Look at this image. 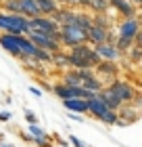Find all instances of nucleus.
I'll return each instance as SVG.
<instances>
[{"instance_id": "11", "label": "nucleus", "mask_w": 142, "mask_h": 147, "mask_svg": "<svg viewBox=\"0 0 142 147\" xmlns=\"http://www.w3.org/2000/svg\"><path fill=\"white\" fill-rule=\"evenodd\" d=\"M107 38H109V30H100L96 25H90V28L86 30V42L90 46L103 44V42H107Z\"/></svg>"}, {"instance_id": "15", "label": "nucleus", "mask_w": 142, "mask_h": 147, "mask_svg": "<svg viewBox=\"0 0 142 147\" xmlns=\"http://www.w3.org/2000/svg\"><path fill=\"white\" fill-rule=\"evenodd\" d=\"M73 23H75L79 30L86 32V30L92 25V13L86 11V9H77V11H75V17H73Z\"/></svg>"}, {"instance_id": "24", "label": "nucleus", "mask_w": 142, "mask_h": 147, "mask_svg": "<svg viewBox=\"0 0 142 147\" xmlns=\"http://www.w3.org/2000/svg\"><path fill=\"white\" fill-rule=\"evenodd\" d=\"M90 13H109V0H88Z\"/></svg>"}, {"instance_id": "35", "label": "nucleus", "mask_w": 142, "mask_h": 147, "mask_svg": "<svg viewBox=\"0 0 142 147\" xmlns=\"http://www.w3.org/2000/svg\"><path fill=\"white\" fill-rule=\"evenodd\" d=\"M0 147H15V145H13V143H6L4 139H0Z\"/></svg>"}, {"instance_id": "31", "label": "nucleus", "mask_w": 142, "mask_h": 147, "mask_svg": "<svg viewBox=\"0 0 142 147\" xmlns=\"http://www.w3.org/2000/svg\"><path fill=\"white\" fill-rule=\"evenodd\" d=\"M29 92H31V95H33V97H38V99H42V90H40V88H36V86H29Z\"/></svg>"}, {"instance_id": "4", "label": "nucleus", "mask_w": 142, "mask_h": 147, "mask_svg": "<svg viewBox=\"0 0 142 147\" xmlns=\"http://www.w3.org/2000/svg\"><path fill=\"white\" fill-rule=\"evenodd\" d=\"M40 34V36H48L52 40H59V23H55L50 17H33L27 21V34Z\"/></svg>"}, {"instance_id": "28", "label": "nucleus", "mask_w": 142, "mask_h": 147, "mask_svg": "<svg viewBox=\"0 0 142 147\" xmlns=\"http://www.w3.org/2000/svg\"><path fill=\"white\" fill-rule=\"evenodd\" d=\"M23 118H25V122H27V124H38V116L31 109H23Z\"/></svg>"}, {"instance_id": "22", "label": "nucleus", "mask_w": 142, "mask_h": 147, "mask_svg": "<svg viewBox=\"0 0 142 147\" xmlns=\"http://www.w3.org/2000/svg\"><path fill=\"white\" fill-rule=\"evenodd\" d=\"M113 46L117 49V53H119V55L123 57L125 53H127V51H130L132 46H134V40H132V38H121V36H117V38H115V42H113Z\"/></svg>"}, {"instance_id": "34", "label": "nucleus", "mask_w": 142, "mask_h": 147, "mask_svg": "<svg viewBox=\"0 0 142 147\" xmlns=\"http://www.w3.org/2000/svg\"><path fill=\"white\" fill-rule=\"evenodd\" d=\"M77 2H79V9H86L88 11V0H77Z\"/></svg>"}, {"instance_id": "3", "label": "nucleus", "mask_w": 142, "mask_h": 147, "mask_svg": "<svg viewBox=\"0 0 142 147\" xmlns=\"http://www.w3.org/2000/svg\"><path fill=\"white\" fill-rule=\"evenodd\" d=\"M86 42V32L79 30L75 23H65V25H59V44L61 49L67 51L75 44H82Z\"/></svg>"}, {"instance_id": "26", "label": "nucleus", "mask_w": 142, "mask_h": 147, "mask_svg": "<svg viewBox=\"0 0 142 147\" xmlns=\"http://www.w3.org/2000/svg\"><path fill=\"white\" fill-rule=\"evenodd\" d=\"M31 143H36L38 147H52V139H50V135H46V137H31Z\"/></svg>"}, {"instance_id": "30", "label": "nucleus", "mask_w": 142, "mask_h": 147, "mask_svg": "<svg viewBox=\"0 0 142 147\" xmlns=\"http://www.w3.org/2000/svg\"><path fill=\"white\" fill-rule=\"evenodd\" d=\"M11 120H13V113L11 111H6V109L0 111V122H11Z\"/></svg>"}, {"instance_id": "13", "label": "nucleus", "mask_w": 142, "mask_h": 147, "mask_svg": "<svg viewBox=\"0 0 142 147\" xmlns=\"http://www.w3.org/2000/svg\"><path fill=\"white\" fill-rule=\"evenodd\" d=\"M109 111H111V109L107 107V105H105L103 101H100V99H98L96 95H94L92 99H88V113H90L92 118H96V120H103V118H105Z\"/></svg>"}, {"instance_id": "5", "label": "nucleus", "mask_w": 142, "mask_h": 147, "mask_svg": "<svg viewBox=\"0 0 142 147\" xmlns=\"http://www.w3.org/2000/svg\"><path fill=\"white\" fill-rule=\"evenodd\" d=\"M27 17L23 15H9L0 11V34H27Z\"/></svg>"}, {"instance_id": "1", "label": "nucleus", "mask_w": 142, "mask_h": 147, "mask_svg": "<svg viewBox=\"0 0 142 147\" xmlns=\"http://www.w3.org/2000/svg\"><path fill=\"white\" fill-rule=\"evenodd\" d=\"M65 53L69 57V67H73V69H94V65L100 63V57L88 42L75 44L71 49H67Z\"/></svg>"}, {"instance_id": "25", "label": "nucleus", "mask_w": 142, "mask_h": 147, "mask_svg": "<svg viewBox=\"0 0 142 147\" xmlns=\"http://www.w3.org/2000/svg\"><path fill=\"white\" fill-rule=\"evenodd\" d=\"M27 135H31V137H46L48 132H46L42 126H38V124H27Z\"/></svg>"}, {"instance_id": "10", "label": "nucleus", "mask_w": 142, "mask_h": 147, "mask_svg": "<svg viewBox=\"0 0 142 147\" xmlns=\"http://www.w3.org/2000/svg\"><path fill=\"white\" fill-rule=\"evenodd\" d=\"M92 49L96 51V55L100 57V61H119V59H121V55L117 53V49H115L113 44H107V42H103V44L92 46Z\"/></svg>"}, {"instance_id": "17", "label": "nucleus", "mask_w": 142, "mask_h": 147, "mask_svg": "<svg viewBox=\"0 0 142 147\" xmlns=\"http://www.w3.org/2000/svg\"><path fill=\"white\" fill-rule=\"evenodd\" d=\"M61 82H63L65 86H82V78H79L77 69H73V67H67V69H63Z\"/></svg>"}, {"instance_id": "16", "label": "nucleus", "mask_w": 142, "mask_h": 147, "mask_svg": "<svg viewBox=\"0 0 142 147\" xmlns=\"http://www.w3.org/2000/svg\"><path fill=\"white\" fill-rule=\"evenodd\" d=\"M92 25L100 30H113V17L109 13H92Z\"/></svg>"}, {"instance_id": "8", "label": "nucleus", "mask_w": 142, "mask_h": 147, "mask_svg": "<svg viewBox=\"0 0 142 147\" xmlns=\"http://www.w3.org/2000/svg\"><path fill=\"white\" fill-rule=\"evenodd\" d=\"M109 9H113L115 13H117L119 19L138 17V9L130 2V0H109Z\"/></svg>"}, {"instance_id": "12", "label": "nucleus", "mask_w": 142, "mask_h": 147, "mask_svg": "<svg viewBox=\"0 0 142 147\" xmlns=\"http://www.w3.org/2000/svg\"><path fill=\"white\" fill-rule=\"evenodd\" d=\"M75 11L77 9H71V6H59V9L50 15V19L59 25H65V23H73V17H75Z\"/></svg>"}, {"instance_id": "19", "label": "nucleus", "mask_w": 142, "mask_h": 147, "mask_svg": "<svg viewBox=\"0 0 142 147\" xmlns=\"http://www.w3.org/2000/svg\"><path fill=\"white\" fill-rule=\"evenodd\" d=\"M36 6H38V13L42 17H50L52 13L59 9V4L55 0H36Z\"/></svg>"}, {"instance_id": "2", "label": "nucleus", "mask_w": 142, "mask_h": 147, "mask_svg": "<svg viewBox=\"0 0 142 147\" xmlns=\"http://www.w3.org/2000/svg\"><path fill=\"white\" fill-rule=\"evenodd\" d=\"M109 86L115 90V95L119 97V101L123 105H134V107H140V90L138 86H134L132 82H127V80H113V82H109Z\"/></svg>"}, {"instance_id": "38", "label": "nucleus", "mask_w": 142, "mask_h": 147, "mask_svg": "<svg viewBox=\"0 0 142 147\" xmlns=\"http://www.w3.org/2000/svg\"><path fill=\"white\" fill-rule=\"evenodd\" d=\"M0 139H4V135H2V132H0Z\"/></svg>"}, {"instance_id": "27", "label": "nucleus", "mask_w": 142, "mask_h": 147, "mask_svg": "<svg viewBox=\"0 0 142 147\" xmlns=\"http://www.w3.org/2000/svg\"><path fill=\"white\" fill-rule=\"evenodd\" d=\"M100 122L107 124V126H115V122H117V111H113V109H111V111L107 113L103 120H100Z\"/></svg>"}, {"instance_id": "20", "label": "nucleus", "mask_w": 142, "mask_h": 147, "mask_svg": "<svg viewBox=\"0 0 142 147\" xmlns=\"http://www.w3.org/2000/svg\"><path fill=\"white\" fill-rule=\"evenodd\" d=\"M123 59L130 65H134V67H138L140 65V61H142V46H132L130 51L123 55Z\"/></svg>"}, {"instance_id": "21", "label": "nucleus", "mask_w": 142, "mask_h": 147, "mask_svg": "<svg viewBox=\"0 0 142 147\" xmlns=\"http://www.w3.org/2000/svg\"><path fill=\"white\" fill-rule=\"evenodd\" d=\"M82 88H86V90H90V92H94V95H96L98 90L105 88V84H103V80L94 74L92 78H88V80H84V82H82Z\"/></svg>"}, {"instance_id": "32", "label": "nucleus", "mask_w": 142, "mask_h": 147, "mask_svg": "<svg viewBox=\"0 0 142 147\" xmlns=\"http://www.w3.org/2000/svg\"><path fill=\"white\" fill-rule=\"evenodd\" d=\"M69 118H71V120H75V122H84V118L79 116V113H73V111H69Z\"/></svg>"}, {"instance_id": "7", "label": "nucleus", "mask_w": 142, "mask_h": 147, "mask_svg": "<svg viewBox=\"0 0 142 147\" xmlns=\"http://www.w3.org/2000/svg\"><path fill=\"white\" fill-rule=\"evenodd\" d=\"M140 32V21H138V17H127V19H119L117 21V32L115 34L121 36V38H132L136 36Z\"/></svg>"}, {"instance_id": "23", "label": "nucleus", "mask_w": 142, "mask_h": 147, "mask_svg": "<svg viewBox=\"0 0 142 147\" xmlns=\"http://www.w3.org/2000/svg\"><path fill=\"white\" fill-rule=\"evenodd\" d=\"M50 63H55L59 69H67L69 67V57H67L65 51H59L55 55H50Z\"/></svg>"}, {"instance_id": "29", "label": "nucleus", "mask_w": 142, "mask_h": 147, "mask_svg": "<svg viewBox=\"0 0 142 147\" xmlns=\"http://www.w3.org/2000/svg\"><path fill=\"white\" fill-rule=\"evenodd\" d=\"M67 143H69L71 147H86V143L82 141V139H77L75 135H69V141H67Z\"/></svg>"}, {"instance_id": "14", "label": "nucleus", "mask_w": 142, "mask_h": 147, "mask_svg": "<svg viewBox=\"0 0 142 147\" xmlns=\"http://www.w3.org/2000/svg\"><path fill=\"white\" fill-rule=\"evenodd\" d=\"M63 107L67 111H73V113H79V116H84V113H88V101L86 99H63Z\"/></svg>"}, {"instance_id": "9", "label": "nucleus", "mask_w": 142, "mask_h": 147, "mask_svg": "<svg viewBox=\"0 0 142 147\" xmlns=\"http://www.w3.org/2000/svg\"><path fill=\"white\" fill-rule=\"evenodd\" d=\"M19 34H0V49L4 53H9L11 57L21 59V49H19Z\"/></svg>"}, {"instance_id": "33", "label": "nucleus", "mask_w": 142, "mask_h": 147, "mask_svg": "<svg viewBox=\"0 0 142 147\" xmlns=\"http://www.w3.org/2000/svg\"><path fill=\"white\" fill-rule=\"evenodd\" d=\"M21 139L25 143H31V135H27V132H21Z\"/></svg>"}, {"instance_id": "37", "label": "nucleus", "mask_w": 142, "mask_h": 147, "mask_svg": "<svg viewBox=\"0 0 142 147\" xmlns=\"http://www.w3.org/2000/svg\"><path fill=\"white\" fill-rule=\"evenodd\" d=\"M55 2H57V4H59V6H63V4H65V2H67V0H55Z\"/></svg>"}, {"instance_id": "36", "label": "nucleus", "mask_w": 142, "mask_h": 147, "mask_svg": "<svg viewBox=\"0 0 142 147\" xmlns=\"http://www.w3.org/2000/svg\"><path fill=\"white\" fill-rule=\"evenodd\" d=\"M130 2L136 6V9H140V4H142V0H130Z\"/></svg>"}, {"instance_id": "6", "label": "nucleus", "mask_w": 142, "mask_h": 147, "mask_svg": "<svg viewBox=\"0 0 142 147\" xmlns=\"http://www.w3.org/2000/svg\"><path fill=\"white\" fill-rule=\"evenodd\" d=\"M94 74L103 80V84L107 86L109 82H113V80H117L119 78V74H121V67L117 65V61H100L94 65Z\"/></svg>"}, {"instance_id": "18", "label": "nucleus", "mask_w": 142, "mask_h": 147, "mask_svg": "<svg viewBox=\"0 0 142 147\" xmlns=\"http://www.w3.org/2000/svg\"><path fill=\"white\" fill-rule=\"evenodd\" d=\"M19 13L27 19H33L38 17V6H36V0H19Z\"/></svg>"}]
</instances>
